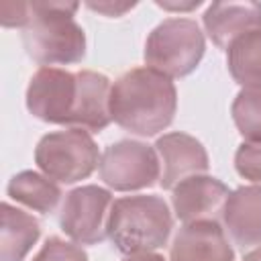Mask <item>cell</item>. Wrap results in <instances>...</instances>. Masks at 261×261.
<instances>
[{
  "mask_svg": "<svg viewBox=\"0 0 261 261\" xmlns=\"http://www.w3.org/2000/svg\"><path fill=\"white\" fill-rule=\"evenodd\" d=\"M110 90V80L92 69L73 73L61 67H41L29 82L27 108L43 122L100 133L112 120Z\"/></svg>",
  "mask_w": 261,
  "mask_h": 261,
  "instance_id": "1",
  "label": "cell"
},
{
  "mask_svg": "<svg viewBox=\"0 0 261 261\" xmlns=\"http://www.w3.org/2000/svg\"><path fill=\"white\" fill-rule=\"evenodd\" d=\"M77 2H4V27L22 29L27 55L43 67L80 63L86 57V33L73 20Z\"/></svg>",
  "mask_w": 261,
  "mask_h": 261,
  "instance_id": "2",
  "label": "cell"
},
{
  "mask_svg": "<svg viewBox=\"0 0 261 261\" xmlns=\"http://www.w3.org/2000/svg\"><path fill=\"white\" fill-rule=\"evenodd\" d=\"M175 110L177 90L173 82L147 65L122 73L110 90L112 120L139 137L165 130L173 122Z\"/></svg>",
  "mask_w": 261,
  "mask_h": 261,
  "instance_id": "3",
  "label": "cell"
},
{
  "mask_svg": "<svg viewBox=\"0 0 261 261\" xmlns=\"http://www.w3.org/2000/svg\"><path fill=\"white\" fill-rule=\"evenodd\" d=\"M173 228L169 206L159 196H124L114 200L108 220V239L124 255L161 249Z\"/></svg>",
  "mask_w": 261,
  "mask_h": 261,
  "instance_id": "4",
  "label": "cell"
},
{
  "mask_svg": "<svg viewBox=\"0 0 261 261\" xmlns=\"http://www.w3.org/2000/svg\"><path fill=\"white\" fill-rule=\"evenodd\" d=\"M206 51L204 33L192 18H165L147 37V67L173 77L190 75L202 61Z\"/></svg>",
  "mask_w": 261,
  "mask_h": 261,
  "instance_id": "5",
  "label": "cell"
},
{
  "mask_svg": "<svg viewBox=\"0 0 261 261\" xmlns=\"http://www.w3.org/2000/svg\"><path fill=\"white\" fill-rule=\"evenodd\" d=\"M100 157L98 145L84 128L49 133L35 147L37 167L59 184H75L90 177L100 165Z\"/></svg>",
  "mask_w": 261,
  "mask_h": 261,
  "instance_id": "6",
  "label": "cell"
},
{
  "mask_svg": "<svg viewBox=\"0 0 261 261\" xmlns=\"http://www.w3.org/2000/svg\"><path fill=\"white\" fill-rule=\"evenodd\" d=\"M100 179L116 192L151 188L161 177V161L155 147L122 139L108 145L100 157Z\"/></svg>",
  "mask_w": 261,
  "mask_h": 261,
  "instance_id": "7",
  "label": "cell"
},
{
  "mask_svg": "<svg viewBox=\"0 0 261 261\" xmlns=\"http://www.w3.org/2000/svg\"><path fill=\"white\" fill-rule=\"evenodd\" d=\"M112 194L100 186H80L65 196L61 206V230L75 245H98L108 237Z\"/></svg>",
  "mask_w": 261,
  "mask_h": 261,
  "instance_id": "8",
  "label": "cell"
},
{
  "mask_svg": "<svg viewBox=\"0 0 261 261\" xmlns=\"http://www.w3.org/2000/svg\"><path fill=\"white\" fill-rule=\"evenodd\" d=\"M228 196L230 190L220 179L212 175H194L171 190V206L184 224L198 220L218 222Z\"/></svg>",
  "mask_w": 261,
  "mask_h": 261,
  "instance_id": "9",
  "label": "cell"
},
{
  "mask_svg": "<svg viewBox=\"0 0 261 261\" xmlns=\"http://www.w3.org/2000/svg\"><path fill=\"white\" fill-rule=\"evenodd\" d=\"M155 151L161 161L159 184L163 190H173L179 181L204 175L210 167L204 145L188 133H167L155 141Z\"/></svg>",
  "mask_w": 261,
  "mask_h": 261,
  "instance_id": "10",
  "label": "cell"
},
{
  "mask_svg": "<svg viewBox=\"0 0 261 261\" xmlns=\"http://www.w3.org/2000/svg\"><path fill=\"white\" fill-rule=\"evenodd\" d=\"M169 261H234L224 228L214 220L184 224L173 237Z\"/></svg>",
  "mask_w": 261,
  "mask_h": 261,
  "instance_id": "11",
  "label": "cell"
},
{
  "mask_svg": "<svg viewBox=\"0 0 261 261\" xmlns=\"http://www.w3.org/2000/svg\"><path fill=\"white\" fill-rule=\"evenodd\" d=\"M202 22L212 43L228 49L234 39L251 31H261V2H212Z\"/></svg>",
  "mask_w": 261,
  "mask_h": 261,
  "instance_id": "12",
  "label": "cell"
},
{
  "mask_svg": "<svg viewBox=\"0 0 261 261\" xmlns=\"http://www.w3.org/2000/svg\"><path fill=\"white\" fill-rule=\"evenodd\" d=\"M222 224L243 249L261 245V186L232 190L222 210Z\"/></svg>",
  "mask_w": 261,
  "mask_h": 261,
  "instance_id": "13",
  "label": "cell"
},
{
  "mask_svg": "<svg viewBox=\"0 0 261 261\" xmlns=\"http://www.w3.org/2000/svg\"><path fill=\"white\" fill-rule=\"evenodd\" d=\"M0 210V261H24V257L41 237V224L37 218L16 206H10L8 202H2Z\"/></svg>",
  "mask_w": 261,
  "mask_h": 261,
  "instance_id": "14",
  "label": "cell"
},
{
  "mask_svg": "<svg viewBox=\"0 0 261 261\" xmlns=\"http://www.w3.org/2000/svg\"><path fill=\"white\" fill-rule=\"evenodd\" d=\"M6 194L14 202L41 214H51L61 200L59 186L45 173H37L31 169L12 175L6 186Z\"/></svg>",
  "mask_w": 261,
  "mask_h": 261,
  "instance_id": "15",
  "label": "cell"
},
{
  "mask_svg": "<svg viewBox=\"0 0 261 261\" xmlns=\"http://www.w3.org/2000/svg\"><path fill=\"white\" fill-rule=\"evenodd\" d=\"M226 65L237 84L261 88V31L234 39L226 49Z\"/></svg>",
  "mask_w": 261,
  "mask_h": 261,
  "instance_id": "16",
  "label": "cell"
},
{
  "mask_svg": "<svg viewBox=\"0 0 261 261\" xmlns=\"http://www.w3.org/2000/svg\"><path fill=\"white\" fill-rule=\"evenodd\" d=\"M230 114L245 143L261 145V88H243L232 100Z\"/></svg>",
  "mask_w": 261,
  "mask_h": 261,
  "instance_id": "17",
  "label": "cell"
},
{
  "mask_svg": "<svg viewBox=\"0 0 261 261\" xmlns=\"http://www.w3.org/2000/svg\"><path fill=\"white\" fill-rule=\"evenodd\" d=\"M33 261H88V255L75 243L63 241L59 237H51L45 241V245L33 257Z\"/></svg>",
  "mask_w": 261,
  "mask_h": 261,
  "instance_id": "18",
  "label": "cell"
},
{
  "mask_svg": "<svg viewBox=\"0 0 261 261\" xmlns=\"http://www.w3.org/2000/svg\"><path fill=\"white\" fill-rule=\"evenodd\" d=\"M234 169L241 177L261 184V145L243 143L234 153Z\"/></svg>",
  "mask_w": 261,
  "mask_h": 261,
  "instance_id": "19",
  "label": "cell"
},
{
  "mask_svg": "<svg viewBox=\"0 0 261 261\" xmlns=\"http://www.w3.org/2000/svg\"><path fill=\"white\" fill-rule=\"evenodd\" d=\"M86 6L96 12H102L106 16H122L126 10L135 8L137 4L135 2H88Z\"/></svg>",
  "mask_w": 261,
  "mask_h": 261,
  "instance_id": "20",
  "label": "cell"
},
{
  "mask_svg": "<svg viewBox=\"0 0 261 261\" xmlns=\"http://www.w3.org/2000/svg\"><path fill=\"white\" fill-rule=\"evenodd\" d=\"M202 2L200 0H194V2H188V4H171V2H157V6H161V8H169V10H190V8H198Z\"/></svg>",
  "mask_w": 261,
  "mask_h": 261,
  "instance_id": "21",
  "label": "cell"
},
{
  "mask_svg": "<svg viewBox=\"0 0 261 261\" xmlns=\"http://www.w3.org/2000/svg\"><path fill=\"white\" fill-rule=\"evenodd\" d=\"M122 261H165L157 253H137V255H126Z\"/></svg>",
  "mask_w": 261,
  "mask_h": 261,
  "instance_id": "22",
  "label": "cell"
},
{
  "mask_svg": "<svg viewBox=\"0 0 261 261\" xmlns=\"http://www.w3.org/2000/svg\"><path fill=\"white\" fill-rule=\"evenodd\" d=\"M243 261H261V247L255 249V251H251V253H247Z\"/></svg>",
  "mask_w": 261,
  "mask_h": 261,
  "instance_id": "23",
  "label": "cell"
}]
</instances>
